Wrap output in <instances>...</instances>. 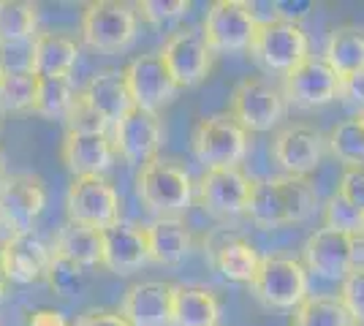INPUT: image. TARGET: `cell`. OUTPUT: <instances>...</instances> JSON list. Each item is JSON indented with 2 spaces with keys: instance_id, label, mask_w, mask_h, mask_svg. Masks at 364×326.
<instances>
[{
  "instance_id": "obj_1",
  "label": "cell",
  "mask_w": 364,
  "mask_h": 326,
  "mask_svg": "<svg viewBox=\"0 0 364 326\" xmlns=\"http://www.w3.org/2000/svg\"><path fill=\"white\" fill-rule=\"evenodd\" d=\"M318 210V193L307 177H253L247 212L258 229H280L291 223H304Z\"/></svg>"
},
{
  "instance_id": "obj_2",
  "label": "cell",
  "mask_w": 364,
  "mask_h": 326,
  "mask_svg": "<svg viewBox=\"0 0 364 326\" xmlns=\"http://www.w3.org/2000/svg\"><path fill=\"white\" fill-rule=\"evenodd\" d=\"M139 31V11L120 0H92L82 6L79 36L95 52L114 55L134 44Z\"/></svg>"
},
{
  "instance_id": "obj_3",
  "label": "cell",
  "mask_w": 364,
  "mask_h": 326,
  "mask_svg": "<svg viewBox=\"0 0 364 326\" xmlns=\"http://www.w3.org/2000/svg\"><path fill=\"white\" fill-rule=\"evenodd\" d=\"M191 153L207 169H234L247 156V131L228 112L207 114L191 131Z\"/></svg>"
},
{
  "instance_id": "obj_4",
  "label": "cell",
  "mask_w": 364,
  "mask_h": 326,
  "mask_svg": "<svg viewBox=\"0 0 364 326\" xmlns=\"http://www.w3.org/2000/svg\"><path fill=\"white\" fill-rule=\"evenodd\" d=\"M193 190H196L193 177L174 161L155 158L144 169H139V199L150 212H158L161 217H174L177 212L188 210L193 202Z\"/></svg>"
},
{
  "instance_id": "obj_5",
  "label": "cell",
  "mask_w": 364,
  "mask_h": 326,
  "mask_svg": "<svg viewBox=\"0 0 364 326\" xmlns=\"http://www.w3.org/2000/svg\"><path fill=\"white\" fill-rule=\"evenodd\" d=\"M289 101L280 87L267 77H245L234 85L228 98V114L242 125L247 134H267L283 123Z\"/></svg>"
},
{
  "instance_id": "obj_6",
  "label": "cell",
  "mask_w": 364,
  "mask_h": 326,
  "mask_svg": "<svg viewBox=\"0 0 364 326\" xmlns=\"http://www.w3.org/2000/svg\"><path fill=\"white\" fill-rule=\"evenodd\" d=\"M250 288L269 310H296L310 296V280L302 261L291 256H264Z\"/></svg>"
},
{
  "instance_id": "obj_7",
  "label": "cell",
  "mask_w": 364,
  "mask_h": 326,
  "mask_svg": "<svg viewBox=\"0 0 364 326\" xmlns=\"http://www.w3.org/2000/svg\"><path fill=\"white\" fill-rule=\"evenodd\" d=\"M250 58L269 74H291L299 63L310 58V38L302 25L272 19L258 25V33L250 47Z\"/></svg>"
},
{
  "instance_id": "obj_8",
  "label": "cell",
  "mask_w": 364,
  "mask_h": 326,
  "mask_svg": "<svg viewBox=\"0 0 364 326\" xmlns=\"http://www.w3.org/2000/svg\"><path fill=\"white\" fill-rule=\"evenodd\" d=\"M201 33L215 55L250 52L258 33V19L250 11V3L242 0H215L210 3Z\"/></svg>"
},
{
  "instance_id": "obj_9",
  "label": "cell",
  "mask_w": 364,
  "mask_h": 326,
  "mask_svg": "<svg viewBox=\"0 0 364 326\" xmlns=\"http://www.w3.org/2000/svg\"><path fill=\"white\" fill-rule=\"evenodd\" d=\"M158 55L164 58L174 82L180 85V90L198 87L204 79L210 77L215 63V52L207 44L204 33L193 28V25L174 28L168 33V38L164 41Z\"/></svg>"
},
{
  "instance_id": "obj_10",
  "label": "cell",
  "mask_w": 364,
  "mask_h": 326,
  "mask_svg": "<svg viewBox=\"0 0 364 326\" xmlns=\"http://www.w3.org/2000/svg\"><path fill=\"white\" fill-rule=\"evenodd\" d=\"M65 215L74 223L104 232L120 217V193L107 177H76L65 190Z\"/></svg>"
},
{
  "instance_id": "obj_11",
  "label": "cell",
  "mask_w": 364,
  "mask_h": 326,
  "mask_svg": "<svg viewBox=\"0 0 364 326\" xmlns=\"http://www.w3.org/2000/svg\"><path fill=\"white\" fill-rule=\"evenodd\" d=\"M46 207V188L41 177L33 174H11L0 183V226L6 237L36 232V220Z\"/></svg>"
},
{
  "instance_id": "obj_12",
  "label": "cell",
  "mask_w": 364,
  "mask_h": 326,
  "mask_svg": "<svg viewBox=\"0 0 364 326\" xmlns=\"http://www.w3.org/2000/svg\"><path fill=\"white\" fill-rule=\"evenodd\" d=\"M122 74H125L128 93L134 98V107L144 109V112L158 114V109L168 107L180 95V85L174 82L171 71L158 52L139 55L134 60H128Z\"/></svg>"
},
{
  "instance_id": "obj_13",
  "label": "cell",
  "mask_w": 364,
  "mask_h": 326,
  "mask_svg": "<svg viewBox=\"0 0 364 326\" xmlns=\"http://www.w3.org/2000/svg\"><path fill=\"white\" fill-rule=\"evenodd\" d=\"M272 161L289 177H307L310 171L321 166L323 156L329 153V141L318 128L304 123L286 125L274 134L272 139Z\"/></svg>"
},
{
  "instance_id": "obj_14",
  "label": "cell",
  "mask_w": 364,
  "mask_h": 326,
  "mask_svg": "<svg viewBox=\"0 0 364 326\" xmlns=\"http://www.w3.org/2000/svg\"><path fill=\"white\" fill-rule=\"evenodd\" d=\"M253 180L240 166L234 169H207L196 185V199L207 215L218 220H234L247 212Z\"/></svg>"
},
{
  "instance_id": "obj_15",
  "label": "cell",
  "mask_w": 364,
  "mask_h": 326,
  "mask_svg": "<svg viewBox=\"0 0 364 326\" xmlns=\"http://www.w3.org/2000/svg\"><path fill=\"white\" fill-rule=\"evenodd\" d=\"M340 82L343 79L337 77L329 63L310 55L283 77V95L294 109H321L332 101H340Z\"/></svg>"
},
{
  "instance_id": "obj_16",
  "label": "cell",
  "mask_w": 364,
  "mask_h": 326,
  "mask_svg": "<svg viewBox=\"0 0 364 326\" xmlns=\"http://www.w3.org/2000/svg\"><path fill=\"white\" fill-rule=\"evenodd\" d=\"M112 141H114L117 156L125 163L144 169L147 163L158 158L161 141H164L161 117L155 112H144V109L134 107L112 125Z\"/></svg>"
},
{
  "instance_id": "obj_17",
  "label": "cell",
  "mask_w": 364,
  "mask_h": 326,
  "mask_svg": "<svg viewBox=\"0 0 364 326\" xmlns=\"http://www.w3.org/2000/svg\"><path fill=\"white\" fill-rule=\"evenodd\" d=\"M302 259H304V269L313 272L316 278L340 280L343 283L350 275V269L356 266L353 237L321 226V229H316V232L304 239Z\"/></svg>"
},
{
  "instance_id": "obj_18",
  "label": "cell",
  "mask_w": 364,
  "mask_h": 326,
  "mask_svg": "<svg viewBox=\"0 0 364 326\" xmlns=\"http://www.w3.org/2000/svg\"><path fill=\"white\" fill-rule=\"evenodd\" d=\"M101 266L109 269L112 275H131L139 272L141 266L150 264V242H147V229L117 220L101 232Z\"/></svg>"
},
{
  "instance_id": "obj_19",
  "label": "cell",
  "mask_w": 364,
  "mask_h": 326,
  "mask_svg": "<svg viewBox=\"0 0 364 326\" xmlns=\"http://www.w3.org/2000/svg\"><path fill=\"white\" fill-rule=\"evenodd\" d=\"M174 283L141 280L125 288L120 315L131 326H171Z\"/></svg>"
},
{
  "instance_id": "obj_20",
  "label": "cell",
  "mask_w": 364,
  "mask_h": 326,
  "mask_svg": "<svg viewBox=\"0 0 364 326\" xmlns=\"http://www.w3.org/2000/svg\"><path fill=\"white\" fill-rule=\"evenodd\" d=\"M63 166L76 177H104L114 161L117 150L109 134H63L60 141Z\"/></svg>"
},
{
  "instance_id": "obj_21",
  "label": "cell",
  "mask_w": 364,
  "mask_h": 326,
  "mask_svg": "<svg viewBox=\"0 0 364 326\" xmlns=\"http://www.w3.org/2000/svg\"><path fill=\"white\" fill-rule=\"evenodd\" d=\"M55 259V250L46 245L36 232L14 234L3 239V261H6V278L9 283H38L46 280L49 264Z\"/></svg>"
},
{
  "instance_id": "obj_22",
  "label": "cell",
  "mask_w": 364,
  "mask_h": 326,
  "mask_svg": "<svg viewBox=\"0 0 364 326\" xmlns=\"http://www.w3.org/2000/svg\"><path fill=\"white\" fill-rule=\"evenodd\" d=\"M90 101V107L107 120L109 125H114L122 114H128L134 109V98L128 93V85H125V74L122 68H101L95 71L85 87L79 90Z\"/></svg>"
},
{
  "instance_id": "obj_23",
  "label": "cell",
  "mask_w": 364,
  "mask_h": 326,
  "mask_svg": "<svg viewBox=\"0 0 364 326\" xmlns=\"http://www.w3.org/2000/svg\"><path fill=\"white\" fill-rule=\"evenodd\" d=\"M223 305L213 288L174 283L171 299V326H218Z\"/></svg>"
},
{
  "instance_id": "obj_24",
  "label": "cell",
  "mask_w": 364,
  "mask_h": 326,
  "mask_svg": "<svg viewBox=\"0 0 364 326\" xmlns=\"http://www.w3.org/2000/svg\"><path fill=\"white\" fill-rule=\"evenodd\" d=\"M147 229L150 242V261L161 266H177L193 248V234L180 217H158Z\"/></svg>"
},
{
  "instance_id": "obj_25",
  "label": "cell",
  "mask_w": 364,
  "mask_h": 326,
  "mask_svg": "<svg viewBox=\"0 0 364 326\" xmlns=\"http://www.w3.org/2000/svg\"><path fill=\"white\" fill-rule=\"evenodd\" d=\"M82 49L71 36L38 33L33 41V74L36 77H71Z\"/></svg>"
},
{
  "instance_id": "obj_26",
  "label": "cell",
  "mask_w": 364,
  "mask_h": 326,
  "mask_svg": "<svg viewBox=\"0 0 364 326\" xmlns=\"http://www.w3.org/2000/svg\"><path fill=\"white\" fill-rule=\"evenodd\" d=\"M55 256H60L71 264L82 266V269H92V266H101V232H95L90 226H82L74 220H65L58 234H55Z\"/></svg>"
},
{
  "instance_id": "obj_27",
  "label": "cell",
  "mask_w": 364,
  "mask_h": 326,
  "mask_svg": "<svg viewBox=\"0 0 364 326\" xmlns=\"http://www.w3.org/2000/svg\"><path fill=\"white\" fill-rule=\"evenodd\" d=\"M261 259L264 256L256 250V245H250L245 237H228L213 253L215 269L231 283H253Z\"/></svg>"
},
{
  "instance_id": "obj_28",
  "label": "cell",
  "mask_w": 364,
  "mask_h": 326,
  "mask_svg": "<svg viewBox=\"0 0 364 326\" xmlns=\"http://www.w3.org/2000/svg\"><path fill=\"white\" fill-rule=\"evenodd\" d=\"M323 60L337 71V77L346 79L364 68V31L353 25H340L329 33Z\"/></svg>"
},
{
  "instance_id": "obj_29",
  "label": "cell",
  "mask_w": 364,
  "mask_h": 326,
  "mask_svg": "<svg viewBox=\"0 0 364 326\" xmlns=\"http://www.w3.org/2000/svg\"><path fill=\"white\" fill-rule=\"evenodd\" d=\"M38 38V6L31 0H0V47Z\"/></svg>"
},
{
  "instance_id": "obj_30",
  "label": "cell",
  "mask_w": 364,
  "mask_h": 326,
  "mask_svg": "<svg viewBox=\"0 0 364 326\" xmlns=\"http://www.w3.org/2000/svg\"><path fill=\"white\" fill-rule=\"evenodd\" d=\"M71 77H38V90H36V104L33 114L44 120H65L68 109L76 98Z\"/></svg>"
},
{
  "instance_id": "obj_31",
  "label": "cell",
  "mask_w": 364,
  "mask_h": 326,
  "mask_svg": "<svg viewBox=\"0 0 364 326\" xmlns=\"http://www.w3.org/2000/svg\"><path fill=\"white\" fill-rule=\"evenodd\" d=\"M291 326H356L340 296H307L294 310Z\"/></svg>"
},
{
  "instance_id": "obj_32",
  "label": "cell",
  "mask_w": 364,
  "mask_h": 326,
  "mask_svg": "<svg viewBox=\"0 0 364 326\" xmlns=\"http://www.w3.org/2000/svg\"><path fill=\"white\" fill-rule=\"evenodd\" d=\"M36 90H38L36 74L6 71L0 79V114H28V112L33 114Z\"/></svg>"
},
{
  "instance_id": "obj_33",
  "label": "cell",
  "mask_w": 364,
  "mask_h": 326,
  "mask_svg": "<svg viewBox=\"0 0 364 326\" xmlns=\"http://www.w3.org/2000/svg\"><path fill=\"white\" fill-rule=\"evenodd\" d=\"M326 141H329V153L343 163V169L364 166V125L359 123V117L337 123L329 131Z\"/></svg>"
},
{
  "instance_id": "obj_34",
  "label": "cell",
  "mask_w": 364,
  "mask_h": 326,
  "mask_svg": "<svg viewBox=\"0 0 364 326\" xmlns=\"http://www.w3.org/2000/svg\"><path fill=\"white\" fill-rule=\"evenodd\" d=\"M323 226L332 232L348 234V237H359V234H364V212L334 190L323 204Z\"/></svg>"
},
{
  "instance_id": "obj_35",
  "label": "cell",
  "mask_w": 364,
  "mask_h": 326,
  "mask_svg": "<svg viewBox=\"0 0 364 326\" xmlns=\"http://www.w3.org/2000/svg\"><path fill=\"white\" fill-rule=\"evenodd\" d=\"M46 283L63 299H76L85 291V286H87V269H82V266L55 256L52 264H49V272H46Z\"/></svg>"
},
{
  "instance_id": "obj_36",
  "label": "cell",
  "mask_w": 364,
  "mask_h": 326,
  "mask_svg": "<svg viewBox=\"0 0 364 326\" xmlns=\"http://www.w3.org/2000/svg\"><path fill=\"white\" fill-rule=\"evenodd\" d=\"M63 125H65V134H107L109 131V123L90 107V101L82 93L74 98Z\"/></svg>"
},
{
  "instance_id": "obj_37",
  "label": "cell",
  "mask_w": 364,
  "mask_h": 326,
  "mask_svg": "<svg viewBox=\"0 0 364 326\" xmlns=\"http://www.w3.org/2000/svg\"><path fill=\"white\" fill-rule=\"evenodd\" d=\"M340 302L346 305L356 326H364V264L353 266L350 275L340 283Z\"/></svg>"
},
{
  "instance_id": "obj_38",
  "label": "cell",
  "mask_w": 364,
  "mask_h": 326,
  "mask_svg": "<svg viewBox=\"0 0 364 326\" xmlns=\"http://www.w3.org/2000/svg\"><path fill=\"white\" fill-rule=\"evenodd\" d=\"M136 11L141 14L144 22H150L155 28L174 22L191 11V3L188 0H141L136 6Z\"/></svg>"
},
{
  "instance_id": "obj_39",
  "label": "cell",
  "mask_w": 364,
  "mask_h": 326,
  "mask_svg": "<svg viewBox=\"0 0 364 326\" xmlns=\"http://www.w3.org/2000/svg\"><path fill=\"white\" fill-rule=\"evenodd\" d=\"M337 193L350 202L356 210L364 212V166H348L340 174V185H337Z\"/></svg>"
},
{
  "instance_id": "obj_40",
  "label": "cell",
  "mask_w": 364,
  "mask_h": 326,
  "mask_svg": "<svg viewBox=\"0 0 364 326\" xmlns=\"http://www.w3.org/2000/svg\"><path fill=\"white\" fill-rule=\"evenodd\" d=\"M3 68L6 71H19V74H33V41L14 44V47H0Z\"/></svg>"
},
{
  "instance_id": "obj_41",
  "label": "cell",
  "mask_w": 364,
  "mask_h": 326,
  "mask_svg": "<svg viewBox=\"0 0 364 326\" xmlns=\"http://www.w3.org/2000/svg\"><path fill=\"white\" fill-rule=\"evenodd\" d=\"M340 104L353 109L356 114L364 112V68L340 82Z\"/></svg>"
},
{
  "instance_id": "obj_42",
  "label": "cell",
  "mask_w": 364,
  "mask_h": 326,
  "mask_svg": "<svg viewBox=\"0 0 364 326\" xmlns=\"http://www.w3.org/2000/svg\"><path fill=\"white\" fill-rule=\"evenodd\" d=\"M74 326H131L120 315V310H107V308H90L82 315H76Z\"/></svg>"
},
{
  "instance_id": "obj_43",
  "label": "cell",
  "mask_w": 364,
  "mask_h": 326,
  "mask_svg": "<svg viewBox=\"0 0 364 326\" xmlns=\"http://www.w3.org/2000/svg\"><path fill=\"white\" fill-rule=\"evenodd\" d=\"M28 326H74L65 313L58 310V308H36V310L28 313Z\"/></svg>"
},
{
  "instance_id": "obj_44",
  "label": "cell",
  "mask_w": 364,
  "mask_h": 326,
  "mask_svg": "<svg viewBox=\"0 0 364 326\" xmlns=\"http://www.w3.org/2000/svg\"><path fill=\"white\" fill-rule=\"evenodd\" d=\"M313 9H316V6H313L310 0H296V3L280 0V3H277V19H286V22H296V25H299Z\"/></svg>"
},
{
  "instance_id": "obj_45",
  "label": "cell",
  "mask_w": 364,
  "mask_h": 326,
  "mask_svg": "<svg viewBox=\"0 0 364 326\" xmlns=\"http://www.w3.org/2000/svg\"><path fill=\"white\" fill-rule=\"evenodd\" d=\"M6 286H9V278H6V261H3V239H0V299L6 296Z\"/></svg>"
},
{
  "instance_id": "obj_46",
  "label": "cell",
  "mask_w": 364,
  "mask_h": 326,
  "mask_svg": "<svg viewBox=\"0 0 364 326\" xmlns=\"http://www.w3.org/2000/svg\"><path fill=\"white\" fill-rule=\"evenodd\" d=\"M0 183H3V153H0Z\"/></svg>"
},
{
  "instance_id": "obj_47",
  "label": "cell",
  "mask_w": 364,
  "mask_h": 326,
  "mask_svg": "<svg viewBox=\"0 0 364 326\" xmlns=\"http://www.w3.org/2000/svg\"><path fill=\"white\" fill-rule=\"evenodd\" d=\"M3 74H6V68H3V58H0V79H3Z\"/></svg>"
},
{
  "instance_id": "obj_48",
  "label": "cell",
  "mask_w": 364,
  "mask_h": 326,
  "mask_svg": "<svg viewBox=\"0 0 364 326\" xmlns=\"http://www.w3.org/2000/svg\"><path fill=\"white\" fill-rule=\"evenodd\" d=\"M356 117H359V123L364 125V112H362V114H356Z\"/></svg>"
}]
</instances>
